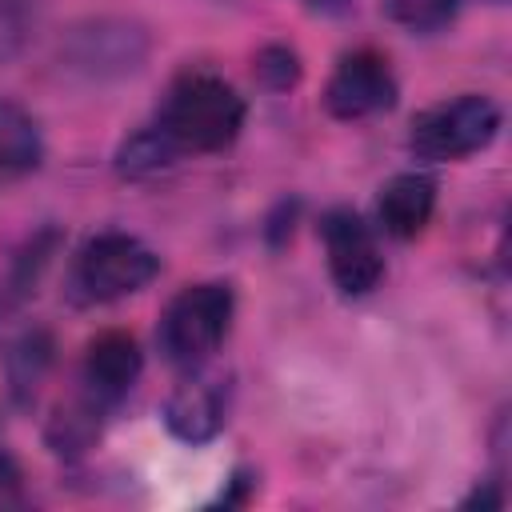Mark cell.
<instances>
[{
	"label": "cell",
	"instance_id": "obj_10",
	"mask_svg": "<svg viewBox=\"0 0 512 512\" xmlns=\"http://www.w3.org/2000/svg\"><path fill=\"white\" fill-rule=\"evenodd\" d=\"M36 164H40V128H36V120L20 104L0 100V180L24 176Z\"/></svg>",
	"mask_w": 512,
	"mask_h": 512
},
{
	"label": "cell",
	"instance_id": "obj_8",
	"mask_svg": "<svg viewBox=\"0 0 512 512\" xmlns=\"http://www.w3.org/2000/svg\"><path fill=\"white\" fill-rule=\"evenodd\" d=\"M224 420H228V384L204 368H192L188 380L164 404V424L184 444L212 440L224 428Z\"/></svg>",
	"mask_w": 512,
	"mask_h": 512
},
{
	"label": "cell",
	"instance_id": "obj_4",
	"mask_svg": "<svg viewBox=\"0 0 512 512\" xmlns=\"http://www.w3.org/2000/svg\"><path fill=\"white\" fill-rule=\"evenodd\" d=\"M496 132H500V108L488 96L468 92V96L424 108L412 120L408 148L420 160H460V156L488 148Z\"/></svg>",
	"mask_w": 512,
	"mask_h": 512
},
{
	"label": "cell",
	"instance_id": "obj_14",
	"mask_svg": "<svg viewBox=\"0 0 512 512\" xmlns=\"http://www.w3.org/2000/svg\"><path fill=\"white\" fill-rule=\"evenodd\" d=\"M24 12H28V4H24V0H0V48H4V40H8V36H20Z\"/></svg>",
	"mask_w": 512,
	"mask_h": 512
},
{
	"label": "cell",
	"instance_id": "obj_12",
	"mask_svg": "<svg viewBox=\"0 0 512 512\" xmlns=\"http://www.w3.org/2000/svg\"><path fill=\"white\" fill-rule=\"evenodd\" d=\"M456 4L460 0H384V12L408 32H436L456 16Z\"/></svg>",
	"mask_w": 512,
	"mask_h": 512
},
{
	"label": "cell",
	"instance_id": "obj_13",
	"mask_svg": "<svg viewBox=\"0 0 512 512\" xmlns=\"http://www.w3.org/2000/svg\"><path fill=\"white\" fill-rule=\"evenodd\" d=\"M256 76H260L268 88H288V84H296V76H300L296 52H288V48H280V44L264 48V52L256 56Z\"/></svg>",
	"mask_w": 512,
	"mask_h": 512
},
{
	"label": "cell",
	"instance_id": "obj_6",
	"mask_svg": "<svg viewBox=\"0 0 512 512\" xmlns=\"http://www.w3.org/2000/svg\"><path fill=\"white\" fill-rule=\"evenodd\" d=\"M392 104H396V76L380 52L356 48V52L340 56V64L324 88V108L336 120H364Z\"/></svg>",
	"mask_w": 512,
	"mask_h": 512
},
{
	"label": "cell",
	"instance_id": "obj_16",
	"mask_svg": "<svg viewBox=\"0 0 512 512\" xmlns=\"http://www.w3.org/2000/svg\"><path fill=\"white\" fill-rule=\"evenodd\" d=\"M0 460H4V456H0Z\"/></svg>",
	"mask_w": 512,
	"mask_h": 512
},
{
	"label": "cell",
	"instance_id": "obj_11",
	"mask_svg": "<svg viewBox=\"0 0 512 512\" xmlns=\"http://www.w3.org/2000/svg\"><path fill=\"white\" fill-rule=\"evenodd\" d=\"M48 364H52V340H48L44 332H24V336L8 348V380H12L16 400L36 396V388H40Z\"/></svg>",
	"mask_w": 512,
	"mask_h": 512
},
{
	"label": "cell",
	"instance_id": "obj_3",
	"mask_svg": "<svg viewBox=\"0 0 512 512\" xmlns=\"http://www.w3.org/2000/svg\"><path fill=\"white\" fill-rule=\"evenodd\" d=\"M156 272H160V256L144 240L128 232H100L80 248L72 268V288L88 304H108L140 292Z\"/></svg>",
	"mask_w": 512,
	"mask_h": 512
},
{
	"label": "cell",
	"instance_id": "obj_15",
	"mask_svg": "<svg viewBox=\"0 0 512 512\" xmlns=\"http://www.w3.org/2000/svg\"><path fill=\"white\" fill-rule=\"evenodd\" d=\"M308 8H316V12H340V8H348V0H304Z\"/></svg>",
	"mask_w": 512,
	"mask_h": 512
},
{
	"label": "cell",
	"instance_id": "obj_9",
	"mask_svg": "<svg viewBox=\"0 0 512 512\" xmlns=\"http://www.w3.org/2000/svg\"><path fill=\"white\" fill-rule=\"evenodd\" d=\"M432 208H436V184L428 176H420V172H400L380 188L376 220H380V228L388 236L412 240L432 220Z\"/></svg>",
	"mask_w": 512,
	"mask_h": 512
},
{
	"label": "cell",
	"instance_id": "obj_1",
	"mask_svg": "<svg viewBox=\"0 0 512 512\" xmlns=\"http://www.w3.org/2000/svg\"><path fill=\"white\" fill-rule=\"evenodd\" d=\"M244 128V100L240 92L204 68L180 72L156 112V120L148 124V132L160 140V148L180 160V156H204V152H220L228 148Z\"/></svg>",
	"mask_w": 512,
	"mask_h": 512
},
{
	"label": "cell",
	"instance_id": "obj_5",
	"mask_svg": "<svg viewBox=\"0 0 512 512\" xmlns=\"http://www.w3.org/2000/svg\"><path fill=\"white\" fill-rule=\"evenodd\" d=\"M320 236H324L332 284L344 296H368L384 276V256L376 248L372 228L352 208H332L320 220Z\"/></svg>",
	"mask_w": 512,
	"mask_h": 512
},
{
	"label": "cell",
	"instance_id": "obj_7",
	"mask_svg": "<svg viewBox=\"0 0 512 512\" xmlns=\"http://www.w3.org/2000/svg\"><path fill=\"white\" fill-rule=\"evenodd\" d=\"M140 368H144V356L128 332H116V328L100 332L96 340H88L84 368H80V392L96 408L108 412L132 392V384L140 380Z\"/></svg>",
	"mask_w": 512,
	"mask_h": 512
},
{
	"label": "cell",
	"instance_id": "obj_2",
	"mask_svg": "<svg viewBox=\"0 0 512 512\" xmlns=\"http://www.w3.org/2000/svg\"><path fill=\"white\" fill-rule=\"evenodd\" d=\"M232 312H236V296L228 284L208 280V284H188L184 292H176L160 316V352L168 364L192 372L204 368L212 360V352L224 344L228 328H232Z\"/></svg>",
	"mask_w": 512,
	"mask_h": 512
}]
</instances>
